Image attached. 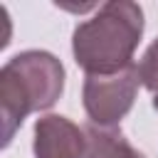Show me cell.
<instances>
[{"label":"cell","mask_w":158,"mask_h":158,"mask_svg":"<svg viewBox=\"0 0 158 158\" xmlns=\"http://www.w3.org/2000/svg\"><path fill=\"white\" fill-rule=\"evenodd\" d=\"M143 35V10L136 2H106L74 30L72 52L86 74H114L126 69Z\"/></svg>","instance_id":"1"},{"label":"cell","mask_w":158,"mask_h":158,"mask_svg":"<svg viewBox=\"0 0 158 158\" xmlns=\"http://www.w3.org/2000/svg\"><path fill=\"white\" fill-rule=\"evenodd\" d=\"M64 89L62 62L42 49H27L7 59L0 69V123L2 146L22 126L30 111L49 109Z\"/></svg>","instance_id":"2"},{"label":"cell","mask_w":158,"mask_h":158,"mask_svg":"<svg viewBox=\"0 0 158 158\" xmlns=\"http://www.w3.org/2000/svg\"><path fill=\"white\" fill-rule=\"evenodd\" d=\"M141 74L136 64H128L114 74H86L84 109L96 126H116L133 106Z\"/></svg>","instance_id":"3"},{"label":"cell","mask_w":158,"mask_h":158,"mask_svg":"<svg viewBox=\"0 0 158 158\" xmlns=\"http://www.w3.org/2000/svg\"><path fill=\"white\" fill-rule=\"evenodd\" d=\"M35 158H86V133L64 116H42L35 123Z\"/></svg>","instance_id":"4"},{"label":"cell","mask_w":158,"mask_h":158,"mask_svg":"<svg viewBox=\"0 0 158 158\" xmlns=\"http://www.w3.org/2000/svg\"><path fill=\"white\" fill-rule=\"evenodd\" d=\"M84 133H86V158H143V153L136 151L116 126L89 123Z\"/></svg>","instance_id":"5"},{"label":"cell","mask_w":158,"mask_h":158,"mask_svg":"<svg viewBox=\"0 0 158 158\" xmlns=\"http://www.w3.org/2000/svg\"><path fill=\"white\" fill-rule=\"evenodd\" d=\"M138 74H141V84L156 96L158 94V40L146 49V54L138 64Z\"/></svg>","instance_id":"6"},{"label":"cell","mask_w":158,"mask_h":158,"mask_svg":"<svg viewBox=\"0 0 158 158\" xmlns=\"http://www.w3.org/2000/svg\"><path fill=\"white\" fill-rule=\"evenodd\" d=\"M153 106H156V109H158V94H156V96H153Z\"/></svg>","instance_id":"7"}]
</instances>
